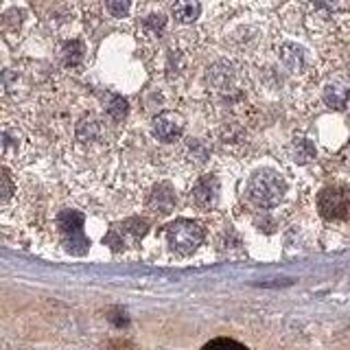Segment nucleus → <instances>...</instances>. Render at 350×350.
Returning <instances> with one entry per match:
<instances>
[{"mask_svg": "<svg viewBox=\"0 0 350 350\" xmlns=\"http://www.w3.org/2000/svg\"><path fill=\"white\" fill-rule=\"evenodd\" d=\"M164 237H167V243L173 252L186 256L202 245L204 228L197 221H191V219H178V221L164 228Z\"/></svg>", "mask_w": 350, "mask_h": 350, "instance_id": "2", "label": "nucleus"}, {"mask_svg": "<svg viewBox=\"0 0 350 350\" xmlns=\"http://www.w3.org/2000/svg\"><path fill=\"white\" fill-rule=\"evenodd\" d=\"M193 202L200 208H213L219 200V182L215 175H204L193 189Z\"/></svg>", "mask_w": 350, "mask_h": 350, "instance_id": "6", "label": "nucleus"}, {"mask_svg": "<svg viewBox=\"0 0 350 350\" xmlns=\"http://www.w3.org/2000/svg\"><path fill=\"white\" fill-rule=\"evenodd\" d=\"M0 180H3V195H0V202L7 204L11 193H14V184H11V178H9V171L7 169L3 171V175H0Z\"/></svg>", "mask_w": 350, "mask_h": 350, "instance_id": "19", "label": "nucleus"}, {"mask_svg": "<svg viewBox=\"0 0 350 350\" xmlns=\"http://www.w3.org/2000/svg\"><path fill=\"white\" fill-rule=\"evenodd\" d=\"M184 134V118L178 112H162L153 118V136L160 142H175Z\"/></svg>", "mask_w": 350, "mask_h": 350, "instance_id": "5", "label": "nucleus"}, {"mask_svg": "<svg viewBox=\"0 0 350 350\" xmlns=\"http://www.w3.org/2000/svg\"><path fill=\"white\" fill-rule=\"evenodd\" d=\"M142 27H145V31L151 33V36H158V33H162V29L167 27V18L162 14H151L142 20Z\"/></svg>", "mask_w": 350, "mask_h": 350, "instance_id": "16", "label": "nucleus"}, {"mask_svg": "<svg viewBox=\"0 0 350 350\" xmlns=\"http://www.w3.org/2000/svg\"><path fill=\"white\" fill-rule=\"evenodd\" d=\"M202 350H247L243 344L234 342V339H228V337H217V339H211Z\"/></svg>", "mask_w": 350, "mask_h": 350, "instance_id": "15", "label": "nucleus"}, {"mask_svg": "<svg viewBox=\"0 0 350 350\" xmlns=\"http://www.w3.org/2000/svg\"><path fill=\"white\" fill-rule=\"evenodd\" d=\"M350 98V88L342 81H333L324 88V103L333 109H344Z\"/></svg>", "mask_w": 350, "mask_h": 350, "instance_id": "10", "label": "nucleus"}, {"mask_svg": "<svg viewBox=\"0 0 350 350\" xmlns=\"http://www.w3.org/2000/svg\"><path fill=\"white\" fill-rule=\"evenodd\" d=\"M77 136H79V140H94L98 136V123H94V120H81L79 127H77Z\"/></svg>", "mask_w": 350, "mask_h": 350, "instance_id": "18", "label": "nucleus"}, {"mask_svg": "<svg viewBox=\"0 0 350 350\" xmlns=\"http://www.w3.org/2000/svg\"><path fill=\"white\" fill-rule=\"evenodd\" d=\"M175 206V193L171 189V184H160L153 189L149 195V208L158 215H169Z\"/></svg>", "mask_w": 350, "mask_h": 350, "instance_id": "7", "label": "nucleus"}, {"mask_svg": "<svg viewBox=\"0 0 350 350\" xmlns=\"http://www.w3.org/2000/svg\"><path fill=\"white\" fill-rule=\"evenodd\" d=\"M317 208L324 219H344L350 211V191L344 186H328L317 197Z\"/></svg>", "mask_w": 350, "mask_h": 350, "instance_id": "3", "label": "nucleus"}, {"mask_svg": "<svg viewBox=\"0 0 350 350\" xmlns=\"http://www.w3.org/2000/svg\"><path fill=\"white\" fill-rule=\"evenodd\" d=\"M208 79H211L213 85H217V88H228L230 81H232V70H230V64H226V62L217 64L215 68L208 72Z\"/></svg>", "mask_w": 350, "mask_h": 350, "instance_id": "14", "label": "nucleus"}, {"mask_svg": "<svg viewBox=\"0 0 350 350\" xmlns=\"http://www.w3.org/2000/svg\"><path fill=\"white\" fill-rule=\"evenodd\" d=\"M59 228L68 241V250L75 254H83L88 250V241L83 237V215L75 211H66L59 215Z\"/></svg>", "mask_w": 350, "mask_h": 350, "instance_id": "4", "label": "nucleus"}, {"mask_svg": "<svg viewBox=\"0 0 350 350\" xmlns=\"http://www.w3.org/2000/svg\"><path fill=\"white\" fill-rule=\"evenodd\" d=\"M291 156L298 164L311 162L315 158V145L311 140H306V138H298L293 142V147H291Z\"/></svg>", "mask_w": 350, "mask_h": 350, "instance_id": "12", "label": "nucleus"}, {"mask_svg": "<svg viewBox=\"0 0 350 350\" xmlns=\"http://www.w3.org/2000/svg\"><path fill=\"white\" fill-rule=\"evenodd\" d=\"M105 112L112 116L114 120H123L129 112V105L123 96H118V94H109L107 96V101H105Z\"/></svg>", "mask_w": 350, "mask_h": 350, "instance_id": "13", "label": "nucleus"}, {"mask_svg": "<svg viewBox=\"0 0 350 350\" xmlns=\"http://www.w3.org/2000/svg\"><path fill=\"white\" fill-rule=\"evenodd\" d=\"M105 7L114 18H125L129 14L131 0H105Z\"/></svg>", "mask_w": 350, "mask_h": 350, "instance_id": "17", "label": "nucleus"}, {"mask_svg": "<svg viewBox=\"0 0 350 350\" xmlns=\"http://www.w3.org/2000/svg\"><path fill=\"white\" fill-rule=\"evenodd\" d=\"M287 193V182L273 169H258L247 180V197L258 208H273L282 202Z\"/></svg>", "mask_w": 350, "mask_h": 350, "instance_id": "1", "label": "nucleus"}, {"mask_svg": "<svg viewBox=\"0 0 350 350\" xmlns=\"http://www.w3.org/2000/svg\"><path fill=\"white\" fill-rule=\"evenodd\" d=\"M83 55H85V49H83V42L79 40H70L62 46V62L66 66H79L83 62Z\"/></svg>", "mask_w": 350, "mask_h": 350, "instance_id": "11", "label": "nucleus"}, {"mask_svg": "<svg viewBox=\"0 0 350 350\" xmlns=\"http://www.w3.org/2000/svg\"><path fill=\"white\" fill-rule=\"evenodd\" d=\"M280 59H282V64L287 66L291 72H300V70H304L306 55H304L302 46L287 42V44H282V46H280Z\"/></svg>", "mask_w": 350, "mask_h": 350, "instance_id": "9", "label": "nucleus"}, {"mask_svg": "<svg viewBox=\"0 0 350 350\" xmlns=\"http://www.w3.org/2000/svg\"><path fill=\"white\" fill-rule=\"evenodd\" d=\"M171 14L173 18L182 22V25H191L202 14V5L200 0H175L173 7H171Z\"/></svg>", "mask_w": 350, "mask_h": 350, "instance_id": "8", "label": "nucleus"}]
</instances>
